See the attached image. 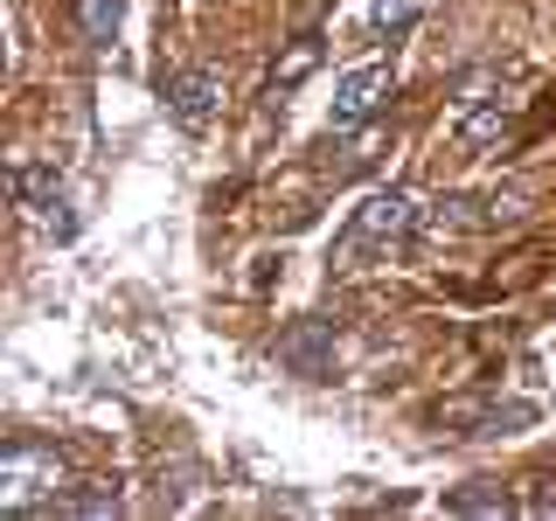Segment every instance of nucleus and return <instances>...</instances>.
<instances>
[{
  "label": "nucleus",
  "mask_w": 556,
  "mask_h": 521,
  "mask_svg": "<svg viewBox=\"0 0 556 521\" xmlns=\"http://www.w3.org/2000/svg\"><path fill=\"white\" fill-rule=\"evenodd\" d=\"M417 208L404 188H376V195H362L355 202V216H348V237H341V251H334V265L341 271H355L362 257H382V251H396L410 230H417Z\"/></svg>",
  "instance_id": "f257e3e1"
},
{
  "label": "nucleus",
  "mask_w": 556,
  "mask_h": 521,
  "mask_svg": "<svg viewBox=\"0 0 556 521\" xmlns=\"http://www.w3.org/2000/svg\"><path fill=\"white\" fill-rule=\"evenodd\" d=\"M70 486V466L56 445L42 439H14L8 452H0V508L8 514H28V508H56Z\"/></svg>",
  "instance_id": "f03ea898"
},
{
  "label": "nucleus",
  "mask_w": 556,
  "mask_h": 521,
  "mask_svg": "<svg viewBox=\"0 0 556 521\" xmlns=\"http://www.w3.org/2000/svg\"><path fill=\"white\" fill-rule=\"evenodd\" d=\"M390 63H355V69H341L334 77V104H327V132H355V126H369V118L390 104Z\"/></svg>",
  "instance_id": "7ed1b4c3"
},
{
  "label": "nucleus",
  "mask_w": 556,
  "mask_h": 521,
  "mask_svg": "<svg viewBox=\"0 0 556 521\" xmlns=\"http://www.w3.org/2000/svg\"><path fill=\"white\" fill-rule=\"evenodd\" d=\"M167 112L181 132H208V118L223 112V77L216 69H181V77L167 84Z\"/></svg>",
  "instance_id": "20e7f679"
},
{
  "label": "nucleus",
  "mask_w": 556,
  "mask_h": 521,
  "mask_svg": "<svg viewBox=\"0 0 556 521\" xmlns=\"http://www.w3.org/2000/svg\"><path fill=\"white\" fill-rule=\"evenodd\" d=\"M278 361L306 382H327L334 376V327L327 320H300L292 334H278Z\"/></svg>",
  "instance_id": "39448f33"
},
{
  "label": "nucleus",
  "mask_w": 556,
  "mask_h": 521,
  "mask_svg": "<svg viewBox=\"0 0 556 521\" xmlns=\"http://www.w3.org/2000/svg\"><path fill=\"white\" fill-rule=\"evenodd\" d=\"M417 230L425 237H459V230H486V202L480 195H439L417 216Z\"/></svg>",
  "instance_id": "423d86ee"
},
{
  "label": "nucleus",
  "mask_w": 556,
  "mask_h": 521,
  "mask_svg": "<svg viewBox=\"0 0 556 521\" xmlns=\"http://www.w3.org/2000/svg\"><path fill=\"white\" fill-rule=\"evenodd\" d=\"M445 514L508 521V514H515V494H508V486H494V480H466V486H452V494H445Z\"/></svg>",
  "instance_id": "0eeeda50"
},
{
  "label": "nucleus",
  "mask_w": 556,
  "mask_h": 521,
  "mask_svg": "<svg viewBox=\"0 0 556 521\" xmlns=\"http://www.w3.org/2000/svg\"><path fill=\"white\" fill-rule=\"evenodd\" d=\"M56 188H63V174L49 167V161H22V167H14V202H22L28 216H49V208L63 202Z\"/></svg>",
  "instance_id": "6e6552de"
},
{
  "label": "nucleus",
  "mask_w": 556,
  "mask_h": 521,
  "mask_svg": "<svg viewBox=\"0 0 556 521\" xmlns=\"http://www.w3.org/2000/svg\"><path fill=\"white\" fill-rule=\"evenodd\" d=\"M320 69V35H292V49L271 63V98H286V91H300V84Z\"/></svg>",
  "instance_id": "1a4fd4ad"
},
{
  "label": "nucleus",
  "mask_w": 556,
  "mask_h": 521,
  "mask_svg": "<svg viewBox=\"0 0 556 521\" xmlns=\"http://www.w3.org/2000/svg\"><path fill=\"white\" fill-rule=\"evenodd\" d=\"M70 8H77V28L91 35L98 49H112V35L126 28V0H70Z\"/></svg>",
  "instance_id": "9d476101"
},
{
  "label": "nucleus",
  "mask_w": 556,
  "mask_h": 521,
  "mask_svg": "<svg viewBox=\"0 0 556 521\" xmlns=\"http://www.w3.org/2000/svg\"><path fill=\"white\" fill-rule=\"evenodd\" d=\"M501 132H508V112H501V104H486V112H473L459 126V147L473 153V147H486V139H501Z\"/></svg>",
  "instance_id": "9b49d317"
},
{
  "label": "nucleus",
  "mask_w": 556,
  "mask_h": 521,
  "mask_svg": "<svg viewBox=\"0 0 556 521\" xmlns=\"http://www.w3.org/2000/svg\"><path fill=\"white\" fill-rule=\"evenodd\" d=\"M56 514H118V486H98V494H63Z\"/></svg>",
  "instance_id": "f8f14e48"
},
{
  "label": "nucleus",
  "mask_w": 556,
  "mask_h": 521,
  "mask_svg": "<svg viewBox=\"0 0 556 521\" xmlns=\"http://www.w3.org/2000/svg\"><path fill=\"white\" fill-rule=\"evenodd\" d=\"M417 14H425V0H376V28L382 35H404Z\"/></svg>",
  "instance_id": "ddd939ff"
},
{
  "label": "nucleus",
  "mask_w": 556,
  "mask_h": 521,
  "mask_svg": "<svg viewBox=\"0 0 556 521\" xmlns=\"http://www.w3.org/2000/svg\"><path fill=\"white\" fill-rule=\"evenodd\" d=\"M529 514H556V494H535V500H529Z\"/></svg>",
  "instance_id": "4468645a"
}]
</instances>
